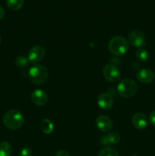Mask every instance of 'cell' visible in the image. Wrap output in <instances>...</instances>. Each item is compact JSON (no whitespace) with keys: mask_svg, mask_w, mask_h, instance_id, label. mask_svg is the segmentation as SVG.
Masks as SVG:
<instances>
[{"mask_svg":"<svg viewBox=\"0 0 155 156\" xmlns=\"http://www.w3.org/2000/svg\"><path fill=\"white\" fill-rule=\"evenodd\" d=\"M24 116L20 111L17 110L13 109L7 111L3 117V123L9 129H19L24 124Z\"/></svg>","mask_w":155,"mask_h":156,"instance_id":"1","label":"cell"},{"mask_svg":"<svg viewBox=\"0 0 155 156\" xmlns=\"http://www.w3.org/2000/svg\"><path fill=\"white\" fill-rule=\"evenodd\" d=\"M108 49L115 56H122L129 50V43L126 38L120 36L112 37L108 44Z\"/></svg>","mask_w":155,"mask_h":156,"instance_id":"2","label":"cell"},{"mask_svg":"<svg viewBox=\"0 0 155 156\" xmlns=\"http://www.w3.org/2000/svg\"><path fill=\"white\" fill-rule=\"evenodd\" d=\"M138 89L136 82L131 79H126L122 80L117 86L118 93L122 98H129L133 97L137 93Z\"/></svg>","mask_w":155,"mask_h":156,"instance_id":"3","label":"cell"},{"mask_svg":"<svg viewBox=\"0 0 155 156\" xmlns=\"http://www.w3.org/2000/svg\"><path fill=\"white\" fill-rule=\"evenodd\" d=\"M28 78L32 83H44L48 79V70L42 65H35L29 69Z\"/></svg>","mask_w":155,"mask_h":156,"instance_id":"4","label":"cell"},{"mask_svg":"<svg viewBox=\"0 0 155 156\" xmlns=\"http://www.w3.org/2000/svg\"><path fill=\"white\" fill-rule=\"evenodd\" d=\"M103 74L105 79L111 82L118 81L121 76L119 69L113 64H107L105 66L103 67Z\"/></svg>","mask_w":155,"mask_h":156,"instance_id":"5","label":"cell"},{"mask_svg":"<svg viewBox=\"0 0 155 156\" xmlns=\"http://www.w3.org/2000/svg\"><path fill=\"white\" fill-rule=\"evenodd\" d=\"M128 39H129V43L135 47L141 48L146 44L145 36H144V33L138 29L132 30L129 33Z\"/></svg>","mask_w":155,"mask_h":156,"instance_id":"6","label":"cell"},{"mask_svg":"<svg viewBox=\"0 0 155 156\" xmlns=\"http://www.w3.org/2000/svg\"><path fill=\"white\" fill-rule=\"evenodd\" d=\"M45 56V50L43 47L39 45L31 47L28 52L27 59L30 63L36 64L40 62Z\"/></svg>","mask_w":155,"mask_h":156,"instance_id":"7","label":"cell"},{"mask_svg":"<svg viewBox=\"0 0 155 156\" xmlns=\"http://www.w3.org/2000/svg\"><path fill=\"white\" fill-rule=\"evenodd\" d=\"M95 123L97 128L103 133L110 131L112 129V126H113L112 120L106 115H100L99 117H97Z\"/></svg>","mask_w":155,"mask_h":156,"instance_id":"8","label":"cell"},{"mask_svg":"<svg viewBox=\"0 0 155 156\" xmlns=\"http://www.w3.org/2000/svg\"><path fill=\"white\" fill-rule=\"evenodd\" d=\"M132 123L134 127L138 129H145L148 124V120L144 114L141 112H138L132 116Z\"/></svg>","mask_w":155,"mask_h":156,"instance_id":"9","label":"cell"},{"mask_svg":"<svg viewBox=\"0 0 155 156\" xmlns=\"http://www.w3.org/2000/svg\"><path fill=\"white\" fill-rule=\"evenodd\" d=\"M32 101L36 105L43 106L48 101V94L41 89H36L31 94Z\"/></svg>","mask_w":155,"mask_h":156,"instance_id":"10","label":"cell"},{"mask_svg":"<svg viewBox=\"0 0 155 156\" xmlns=\"http://www.w3.org/2000/svg\"><path fill=\"white\" fill-rule=\"evenodd\" d=\"M136 78L142 83H150L154 80L155 74L151 69H143L136 73Z\"/></svg>","mask_w":155,"mask_h":156,"instance_id":"11","label":"cell"},{"mask_svg":"<svg viewBox=\"0 0 155 156\" xmlns=\"http://www.w3.org/2000/svg\"><path fill=\"white\" fill-rule=\"evenodd\" d=\"M99 107L103 110H109L113 105V98L108 93H103L97 98Z\"/></svg>","mask_w":155,"mask_h":156,"instance_id":"12","label":"cell"},{"mask_svg":"<svg viewBox=\"0 0 155 156\" xmlns=\"http://www.w3.org/2000/svg\"><path fill=\"white\" fill-rule=\"evenodd\" d=\"M120 139H121V136H120V135L118 133L112 132L103 136L100 139V141H101V143L103 146H110V145L116 144V143H118L120 141Z\"/></svg>","mask_w":155,"mask_h":156,"instance_id":"13","label":"cell"},{"mask_svg":"<svg viewBox=\"0 0 155 156\" xmlns=\"http://www.w3.org/2000/svg\"><path fill=\"white\" fill-rule=\"evenodd\" d=\"M40 129L45 134H51L54 130V125L49 119H43L41 121Z\"/></svg>","mask_w":155,"mask_h":156,"instance_id":"14","label":"cell"},{"mask_svg":"<svg viewBox=\"0 0 155 156\" xmlns=\"http://www.w3.org/2000/svg\"><path fill=\"white\" fill-rule=\"evenodd\" d=\"M12 153V146L8 142L0 143V156H11Z\"/></svg>","mask_w":155,"mask_h":156,"instance_id":"15","label":"cell"},{"mask_svg":"<svg viewBox=\"0 0 155 156\" xmlns=\"http://www.w3.org/2000/svg\"><path fill=\"white\" fill-rule=\"evenodd\" d=\"M6 3L11 10L18 11L22 8L24 0H6Z\"/></svg>","mask_w":155,"mask_h":156,"instance_id":"16","label":"cell"},{"mask_svg":"<svg viewBox=\"0 0 155 156\" xmlns=\"http://www.w3.org/2000/svg\"><path fill=\"white\" fill-rule=\"evenodd\" d=\"M135 56L141 62H147L149 59V53L144 48H138L136 50Z\"/></svg>","mask_w":155,"mask_h":156,"instance_id":"17","label":"cell"},{"mask_svg":"<svg viewBox=\"0 0 155 156\" xmlns=\"http://www.w3.org/2000/svg\"><path fill=\"white\" fill-rule=\"evenodd\" d=\"M98 156H119V155L115 149L107 147L102 149Z\"/></svg>","mask_w":155,"mask_h":156,"instance_id":"18","label":"cell"},{"mask_svg":"<svg viewBox=\"0 0 155 156\" xmlns=\"http://www.w3.org/2000/svg\"><path fill=\"white\" fill-rule=\"evenodd\" d=\"M28 62L29 61L27 59V57H25L24 56H19L18 57H17L16 60H15V63L19 67L26 66Z\"/></svg>","mask_w":155,"mask_h":156,"instance_id":"19","label":"cell"},{"mask_svg":"<svg viewBox=\"0 0 155 156\" xmlns=\"http://www.w3.org/2000/svg\"><path fill=\"white\" fill-rule=\"evenodd\" d=\"M20 156H32V151L29 148H23L19 154Z\"/></svg>","mask_w":155,"mask_h":156,"instance_id":"20","label":"cell"},{"mask_svg":"<svg viewBox=\"0 0 155 156\" xmlns=\"http://www.w3.org/2000/svg\"><path fill=\"white\" fill-rule=\"evenodd\" d=\"M149 121L153 126H155V111H153L149 116Z\"/></svg>","mask_w":155,"mask_h":156,"instance_id":"21","label":"cell"},{"mask_svg":"<svg viewBox=\"0 0 155 156\" xmlns=\"http://www.w3.org/2000/svg\"><path fill=\"white\" fill-rule=\"evenodd\" d=\"M54 156H70V155H69V154L66 152V151L60 150V151H59V152H56V153L55 154Z\"/></svg>","mask_w":155,"mask_h":156,"instance_id":"22","label":"cell"},{"mask_svg":"<svg viewBox=\"0 0 155 156\" xmlns=\"http://www.w3.org/2000/svg\"><path fill=\"white\" fill-rule=\"evenodd\" d=\"M5 16V10L2 6H0V20L2 19Z\"/></svg>","mask_w":155,"mask_h":156,"instance_id":"23","label":"cell"},{"mask_svg":"<svg viewBox=\"0 0 155 156\" xmlns=\"http://www.w3.org/2000/svg\"><path fill=\"white\" fill-rule=\"evenodd\" d=\"M0 44H1V37H0Z\"/></svg>","mask_w":155,"mask_h":156,"instance_id":"24","label":"cell"}]
</instances>
